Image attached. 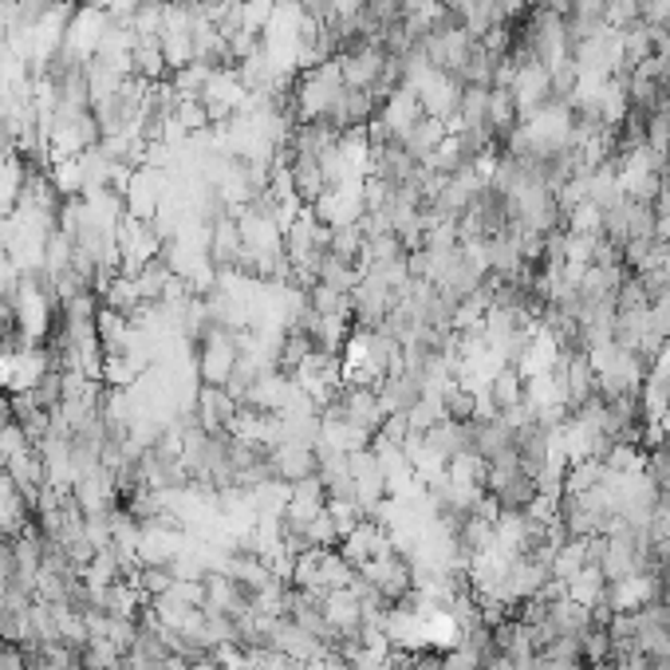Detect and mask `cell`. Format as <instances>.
<instances>
[{"instance_id": "1", "label": "cell", "mask_w": 670, "mask_h": 670, "mask_svg": "<svg viewBox=\"0 0 670 670\" xmlns=\"http://www.w3.org/2000/svg\"><path fill=\"white\" fill-rule=\"evenodd\" d=\"M374 394H379V403H383L386 418H406V414L414 411V403L418 398H426V383L423 374L411 371L406 363L391 367V371L374 383Z\"/></svg>"}, {"instance_id": "2", "label": "cell", "mask_w": 670, "mask_h": 670, "mask_svg": "<svg viewBox=\"0 0 670 670\" xmlns=\"http://www.w3.org/2000/svg\"><path fill=\"white\" fill-rule=\"evenodd\" d=\"M268 470H273V482H285V485H296V482H308L320 473L315 465V450L312 446H296V442H276L268 450Z\"/></svg>"}, {"instance_id": "3", "label": "cell", "mask_w": 670, "mask_h": 670, "mask_svg": "<svg viewBox=\"0 0 670 670\" xmlns=\"http://www.w3.org/2000/svg\"><path fill=\"white\" fill-rule=\"evenodd\" d=\"M509 95H512V103H517V111H521V118H529V115H536L541 107H548V103H552L548 68H541V63H521V68H517V79H512Z\"/></svg>"}, {"instance_id": "4", "label": "cell", "mask_w": 670, "mask_h": 670, "mask_svg": "<svg viewBox=\"0 0 670 670\" xmlns=\"http://www.w3.org/2000/svg\"><path fill=\"white\" fill-rule=\"evenodd\" d=\"M446 138H450V130H446L442 118L423 115V118H418V123H414V127L403 135V150L414 158V162H418V166H426V162H430V158L438 154V147H442Z\"/></svg>"}, {"instance_id": "5", "label": "cell", "mask_w": 670, "mask_h": 670, "mask_svg": "<svg viewBox=\"0 0 670 670\" xmlns=\"http://www.w3.org/2000/svg\"><path fill=\"white\" fill-rule=\"evenodd\" d=\"M423 442H426V450H430L442 465H450L453 458L470 453V446H465V426L453 423V418H438L430 430H423Z\"/></svg>"}, {"instance_id": "6", "label": "cell", "mask_w": 670, "mask_h": 670, "mask_svg": "<svg viewBox=\"0 0 670 670\" xmlns=\"http://www.w3.org/2000/svg\"><path fill=\"white\" fill-rule=\"evenodd\" d=\"M482 394L493 403V411L501 414V411H509V406H517V403H524V374L517 371V367H497V374H493L489 383L482 386Z\"/></svg>"}, {"instance_id": "7", "label": "cell", "mask_w": 670, "mask_h": 670, "mask_svg": "<svg viewBox=\"0 0 670 670\" xmlns=\"http://www.w3.org/2000/svg\"><path fill=\"white\" fill-rule=\"evenodd\" d=\"M304 304L312 308L315 315H324V320H351V292L324 285V280H315V285L308 288Z\"/></svg>"}, {"instance_id": "8", "label": "cell", "mask_w": 670, "mask_h": 670, "mask_svg": "<svg viewBox=\"0 0 670 670\" xmlns=\"http://www.w3.org/2000/svg\"><path fill=\"white\" fill-rule=\"evenodd\" d=\"M517 123H521V111H517V103H512L509 91L489 88V115H485V127L493 130V138H497V142H505V138L517 130Z\"/></svg>"}, {"instance_id": "9", "label": "cell", "mask_w": 670, "mask_h": 670, "mask_svg": "<svg viewBox=\"0 0 670 670\" xmlns=\"http://www.w3.org/2000/svg\"><path fill=\"white\" fill-rule=\"evenodd\" d=\"M130 584H135V591L142 596V600H158V596L174 591L177 571H174V564H138Z\"/></svg>"}, {"instance_id": "10", "label": "cell", "mask_w": 670, "mask_h": 670, "mask_svg": "<svg viewBox=\"0 0 670 670\" xmlns=\"http://www.w3.org/2000/svg\"><path fill=\"white\" fill-rule=\"evenodd\" d=\"M442 406H446V418H453V423H470V418H477L482 391H473L470 383H453L450 391L442 394Z\"/></svg>"}, {"instance_id": "11", "label": "cell", "mask_w": 670, "mask_h": 670, "mask_svg": "<svg viewBox=\"0 0 670 670\" xmlns=\"http://www.w3.org/2000/svg\"><path fill=\"white\" fill-rule=\"evenodd\" d=\"M655 226H659L655 201H631L627 197V236H623V245L627 241H655Z\"/></svg>"}, {"instance_id": "12", "label": "cell", "mask_w": 670, "mask_h": 670, "mask_svg": "<svg viewBox=\"0 0 670 670\" xmlns=\"http://www.w3.org/2000/svg\"><path fill=\"white\" fill-rule=\"evenodd\" d=\"M639 9L643 0H608V9H603V20H608L611 28H631V24H639Z\"/></svg>"}, {"instance_id": "13", "label": "cell", "mask_w": 670, "mask_h": 670, "mask_svg": "<svg viewBox=\"0 0 670 670\" xmlns=\"http://www.w3.org/2000/svg\"><path fill=\"white\" fill-rule=\"evenodd\" d=\"M497 4H501L505 16H509V20H517V16H521V12H529V9H532V0H497Z\"/></svg>"}, {"instance_id": "14", "label": "cell", "mask_w": 670, "mask_h": 670, "mask_svg": "<svg viewBox=\"0 0 670 670\" xmlns=\"http://www.w3.org/2000/svg\"><path fill=\"white\" fill-rule=\"evenodd\" d=\"M662 158H667V177H670V147H667V150H662Z\"/></svg>"}]
</instances>
